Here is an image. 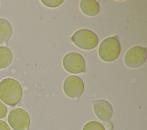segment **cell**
Masks as SVG:
<instances>
[{"instance_id":"9c48e42d","label":"cell","mask_w":147,"mask_h":130,"mask_svg":"<svg viewBox=\"0 0 147 130\" xmlns=\"http://www.w3.org/2000/svg\"><path fill=\"white\" fill-rule=\"evenodd\" d=\"M81 11L86 15L93 17L97 15L99 11V6L95 0H82L80 2Z\"/></svg>"},{"instance_id":"6da1fadb","label":"cell","mask_w":147,"mask_h":130,"mask_svg":"<svg viewBox=\"0 0 147 130\" xmlns=\"http://www.w3.org/2000/svg\"><path fill=\"white\" fill-rule=\"evenodd\" d=\"M20 84L12 78H5L0 82V99L9 106L17 105L22 97Z\"/></svg>"},{"instance_id":"5b68a950","label":"cell","mask_w":147,"mask_h":130,"mask_svg":"<svg viewBox=\"0 0 147 130\" xmlns=\"http://www.w3.org/2000/svg\"><path fill=\"white\" fill-rule=\"evenodd\" d=\"M146 59V49L134 46L130 48L124 56V63L129 68H136L142 65Z\"/></svg>"},{"instance_id":"9a60e30c","label":"cell","mask_w":147,"mask_h":130,"mask_svg":"<svg viewBox=\"0 0 147 130\" xmlns=\"http://www.w3.org/2000/svg\"><path fill=\"white\" fill-rule=\"evenodd\" d=\"M0 130H10V128L6 122L0 120Z\"/></svg>"},{"instance_id":"5bb4252c","label":"cell","mask_w":147,"mask_h":130,"mask_svg":"<svg viewBox=\"0 0 147 130\" xmlns=\"http://www.w3.org/2000/svg\"><path fill=\"white\" fill-rule=\"evenodd\" d=\"M7 107L0 100V119L4 118L7 114Z\"/></svg>"},{"instance_id":"8992f818","label":"cell","mask_w":147,"mask_h":130,"mask_svg":"<svg viewBox=\"0 0 147 130\" xmlns=\"http://www.w3.org/2000/svg\"><path fill=\"white\" fill-rule=\"evenodd\" d=\"M84 82L78 76L71 75L65 78L63 83V91L69 97L76 99L83 93Z\"/></svg>"},{"instance_id":"7a4b0ae2","label":"cell","mask_w":147,"mask_h":130,"mask_svg":"<svg viewBox=\"0 0 147 130\" xmlns=\"http://www.w3.org/2000/svg\"><path fill=\"white\" fill-rule=\"evenodd\" d=\"M121 52L120 43L115 37L104 39L98 48V55L105 62H111L118 57Z\"/></svg>"},{"instance_id":"3957f363","label":"cell","mask_w":147,"mask_h":130,"mask_svg":"<svg viewBox=\"0 0 147 130\" xmlns=\"http://www.w3.org/2000/svg\"><path fill=\"white\" fill-rule=\"evenodd\" d=\"M71 40L76 46L86 50L94 49L98 44L96 35L91 30L86 29H79L75 31Z\"/></svg>"},{"instance_id":"4fadbf2b","label":"cell","mask_w":147,"mask_h":130,"mask_svg":"<svg viewBox=\"0 0 147 130\" xmlns=\"http://www.w3.org/2000/svg\"><path fill=\"white\" fill-rule=\"evenodd\" d=\"M41 2L44 4L45 6L48 7H51V8H54L59 6L63 2V1H60V0H42Z\"/></svg>"},{"instance_id":"30bf717a","label":"cell","mask_w":147,"mask_h":130,"mask_svg":"<svg viewBox=\"0 0 147 130\" xmlns=\"http://www.w3.org/2000/svg\"><path fill=\"white\" fill-rule=\"evenodd\" d=\"M11 34L12 27L10 22L4 18H0V44L7 42Z\"/></svg>"},{"instance_id":"8fae6325","label":"cell","mask_w":147,"mask_h":130,"mask_svg":"<svg viewBox=\"0 0 147 130\" xmlns=\"http://www.w3.org/2000/svg\"><path fill=\"white\" fill-rule=\"evenodd\" d=\"M13 60V54L6 46H0V69L7 67Z\"/></svg>"},{"instance_id":"ba28073f","label":"cell","mask_w":147,"mask_h":130,"mask_svg":"<svg viewBox=\"0 0 147 130\" xmlns=\"http://www.w3.org/2000/svg\"><path fill=\"white\" fill-rule=\"evenodd\" d=\"M93 109L96 116L102 121H109L113 115V108L106 100L99 99L92 101Z\"/></svg>"},{"instance_id":"52a82bcc","label":"cell","mask_w":147,"mask_h":130,"mask_svg":"<svg viewBox=\"0 0 147 130\" xmlns=\"http://www.w3.org/2000/svg\"><path fill=\"white\" fill-rule=\"evenodd\" d=\"M63 65L68 72L72 74L82 73L85 69V61L83 57L76 52L66 54L63 58Z\"/></svg>"},{"instance_id":"277c9868","label":"cell","mask_w":147,"mask_h":130,"mask_svg":"<svg viewBox=\"0 0 147 130\" xmlns=\"http://www.w3.org/2000/svg\"><path fill=\"white\" fill-rule=\"evenodd\" d=\"M7 121L14 130H28L30 125V117L22 108H16L9 113Z\"/></svg>"},{"instance_id":"7c38bea8","label":"cell","mask_w":147,"mask_h":130,"mask_svg":"<svg viewBox=\"0 0 147 130\" xmlns=\"http://www.w3.org/2000/svg\"><path fill=\"white\" fill-rule=\"evenodd\" d=\"M82 130H106L103 125L96 121H90L84 124Z\"/></svg>"}]
</instances>
